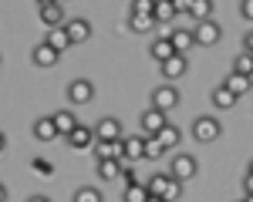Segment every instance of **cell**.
<instances>
[{"label": "cell", "mask_w": 253, "mask_h": 202, "mask_svg": "<svg viewBox=\"0 0 253 202\" xmlns=\"http://www.w3.org/2000/svg\"><path fill=\"white\" fill-rule=\"evenodd\" d=\"M27 202H51V199H47V196H31Z\"/></svg>", "instance_id": "ab89813d"}, {"label": "cell", "mask_w": 253, "mask_h": 202, "mask_svg": "<svg viewBox=\"0 0 253 202\" xmlns=\"http://www.w3.org/2000/svg\"><path fill=\"white\" fill-rule=\"evenodd\" d=\"M193 34H196V44H199V47H213V44H219V37H223V27H219L216 20H203V24L193 27Z\"/></svg>", "instance_id": "8992f818"}, {"label": "cell", "mask_w": 253, "mask_h": 202, "mask_svg": "<svg viewBox=\"0 0 253 202\" xmlns=\"http://www.w3.org/2000/svg\"><path fill=\"white\" fill-rule=\"evenodd\" d=\"M122 199L125 202H149V189H145V182H138V185H125V192H122Z\"/></svg>", "instance_id": "4316f807"}, {"label": "cell", "mask_w": 253, "mask_h": 202, "mask_svg": "<svg viewBox=\"0 0 253 202\" xmlns=\"http://www.w3.org/2000/svg\"><path fill=\"white\" fill-rule=\"evenodd\" d=\"M240 202H243V199H240Z\"/></svg>", "instance_id": "f6af8a7d"}, {"label": "cell", "mask_w": 253, "mask_h": 202, "mask_svg": "<svg viewBox=\"0 0 253 202\" xmlns=\"http://www.w3.org/2000/svg\"><path fill=\"white\" fill-rule=\"evenodd\" d=\"M71 202H105V199H101V192H98L95 185H81Z\"/></svg>", "instance_id": "f546056e"}, {"label": "cell", "mask_w": 253, "mask_h": 202, "mask_svg": "<svg viewBox=\"0 0 253 202\" xmlns=\"http://www.w3.org/2000/svg\"><path fill=\"white\" fill-rule=\"evenodd\" d=\"M179 17V10L172 7V0H156V20L159 24H172Z\"/></svg>", "instance_id": "484cf974"}, {"label": "cell", "mask_w": 253, "mask_h": 202, "mask_svg": "<svg viewBox=\"0 0 253 202\" xmlns=\"http://www.w3.org/2000/svg\"><path fill=\"white\" fill-rule=\"evenodd\" d=\"M159 71H162L166 81H179L186 71H189V58H186V54H172L166 64H159Z\"/></svg>", "instance_id": "9c48e42d"}, {"label": "cell", "mask_w": 253, "mask_h": 202, "mask_svg": "<svg viewBox=\"0 0 253 202\" xmlns=\"http://www.w3.org/2000/svg\"><path fill=\"white\" fill-rule=\"evenodd\" d=\"M145 159V135H128L122 138V165H135Z\"/></svg>", "instance_id": "277c9868"}, {"label": "cell", "mask_w": 253, "mask_h": 202, "mask_svg": "<svg viewBox=\"0 0 253 202\" xmlns=\"http://www.w3.org/2000/svg\"><path fill=\"white\" fill-rule=\"evenodd\" d=\"M159 141H162V145H166V148H175V145H179V141H182V132H179V128H175L172 121H169V125H166V128H162V132H159Z\"/></svg>", "instance_id": "83f0119b"}, {"label": "cell", "mask_w": 253, "mask_h": 202, "mask_svg": "<svg viewBox=\"0 0 253 202\" xmlns=\"http://www.w3.org/2000/svg\"><path fill=\"white\" fill-rule=\"evenodd\" d=\"M34 172L47 179V175H54V165H51V162H44V159H34Z\"/></svg>", "instance_id": "836d02e7"}, {"label": "cell", "mask_w": 253, "mask_h": 202, "mask_svg": "<svg viewBox=\"0 0 253 202\" xmlns=\"http://www.w3.org/2000/svg\"><path fill=\"white\" fill-rule=\"evenodd\" d=\"M34 138H38V141H54V138H61V132H58V125H54V118H51V115H44V118L34 121Z\"/></svg>", "instance_id": "9a60e30c"}, {"label": "cell", "mask_w": 253, "mask_h": 202, "mask_svg": "<svg viewBox=\"0 0 253 202\" xmlns=\"http://www.w3.org/2000/svg\"><path fill=\"white\" fill-rule=\"evenodd\" d=\"M58 51H54V47H51V44H47V40H41L38 47H34V51H31V61H34V67H54V64H58Z\"/></svg>", "instance_id": "7c38bea8"}, {"label": "cell", "mask_w": 253, "mask_h": 202, "mask_svg": "<svg viewBox=\"0 0 253 202\" xmlns=\"http://www.w3.org/2000/svg\"><path fill=\"white\" fill-rule=\"evenodd\" d=\"M172 54H175V47H172V40H169V37H156L152 44H149V58L156 61V64H166Z\"/></svg>", "instance_id": "5bb4252c"}, {"label": "cell", "mask_w": 253, "mask_h": 202, "mask_svg": "<svg viewBox=\"0 0 253 202\" xmlns=\"http://www.w3.org/2000/svg\"><path fill=\"white\" fill-rule=\"evenodd\" d=\"M182 185H186V182L172 179V182H169V189H166V196H162V199H166V202H175V199H182Z\"/></svg>", "instance_id": "d6a6232c"}, {"label": "cell", "mask_w": 253, "mask_h": 202, "mask_svg": "<svg viewBox=\"0 0 253 202\" xmlns=\"http://www.w3.org/2000/svg\"><path fill=\"white\" fill-rule=\"evenodd\" d=\"M68 145L75 148V152H84V148H95V141H98V135H95V128H88V125H78L71 135H68Z\"/></svg>", "instance_id": "ba28073f"}, {"label": "cell", "mask_w": 253, "mask_h": 202, "mask_svg": "<svg viewBox=\"0 0 253 202\" xmlns=\"http://www.w3.org/2000/svg\"><path fill=\"white\" fill-rule=\"evenodd\" d=\"M175 104H179V91H175L172 84H159L156 91H152V108H159V111H172Z\"/></svg>", "instance_id": "52a82bcc"}, {"label": "cell", "mask_w": 253, "mask_h": 202, "mask_svg": "<svg viewBox=\"0 0 253 202\" xmlns=\"http://www.w3.org/2000/svg\"><path fill=\"white\" fill-rule=\"evenodd\" d=\"M213 0H193V10H189V17L196 20V24H203V20H213L210 14H213Z\"/></svg>", "instance_id": "d4e9b609"}, {"label": "cell", "mask_w": 253, "mask_h": 202, "mask_svg": "<svg viewBox=\"0 0 253 202\" xmlns=\"http://www.w3.org/2000/svg\"><path fill=\"white\" fill-rule=\"evenodd\" d=\"M243 192H247V196H253V172H247V175H243Z\"/></svg>", "instance_id": "74e56055"}, {"label": "cell", "mask_w": 253, "mask_h": 202, "mask_svg": "<svg viewBox=\"0 0 253 202\" xmlns=\"http://www.w3.org/2000/svg\"><path fill=\"white\" fill-rule=\"evenodd\" d=\"M51 118H54V125H58L61 138H68V135H71V132H75V128L81 125V121L75 118V111H68V108H61V111H54Z\"/></svg>", "instance_id": "2e32d148"}, {"label": "cell", "mask_w": 253, "mask_h": 202, "mask_svg": "<svg viewBox=\"0 0 253 202\" xmlns=\"http://www.w3.org/2000/svg\"><path fill=\"white\" fill-rule=\"evenodd\" d=\"M196 172H199V162L189 155V152H179V155H172V162H169V175L179 182H186V179H193Z\"/></svg>", "instance_id": "7a4b0ae2"}, {"label": "cell", "mask_w": 253, "mask_h": 202, "mask_svg": "<svg viewBox=\"0 0 253 202\" xmlns=\"http://www.w3.org/2000/svg\"><path fill=\"white\" fill-rule=\"evenodd\" d=\"M243 51H247V54H253V31L243 37Z\"/></svg>", "instance_id": "f35d334b"}, {"label": "cell", "mask_w": 253, "mask_h": 202, "mask_svg": "<svg viewBox=\"0 0 253 202\" xmlns=\"http://www.w3.org/2000/svg\"><path fill=\"white\" fill-rule=\"evenodd\" d=\"M166 125H169V118H166V111H159V108L142 111V118H138V128H142V135H145V138H156Z\"/></svg>", "instance_id": "3957f363"}, {"label": "cell", "mask_w": 253, "mask_h": 202, "mask_svg": "<svg viewBox=\"0 0 253 202\" xmlns=\"http://www.w3.org/2000/svg\"><path fill=\"white\" fill-rule=\"evenodd\" d=\"M64 27H68V37H71V44H84V40L91 37V24H88L84 17H71Z\"/></svg>", "instance_id": "4fadbf2b"}, {"label": "cell", "mask_w": 253, "mask_h": 202, "mask_svg": "<svg viewBox=\"0 0 253 202\" xmlns=\"http://www.w3.org/2000/svg\"><path fill=\"white\" fill-rule=\"evenodd\" d=\"M223 135V121L216 118V115H199V118L193 121V138L203 141V145H210V141H216Z\"/></svg>", "instance_id": "6da1fadb"}, {"label": "cell", "mask_w": 253, "mask_h": 202, "mask_svg": "<svg viewBox=\"0 0 253 202\" xmlns=\"http://www.w3.org/2000/svg\"><path fill=\"white\" fill-rule=\"evenodd\" d=\"M169 182H172V175H169V172H156L152 179L145 182V189H149V196L162 199V196H166V189H169Z\"/></svg>", "instance_id": "7402d4cb"}, {"label": "cell", "mask_w": 253, "mask_h": 202, "mask_svg": "<svg viewBox=\"0 0 253 202\" xmlns=\"http://www.w3.org/2000/svg\"><path fill=\"white\" fill-rule=\"evenodd\" d=\"M247 172H253V162H250V168H247Z\"/></svg>", "instance_id": "ee69618b"}, {"label": "cell", "mask_w": 253, "mask_h": 202, "mask_svg": "<svg viewBox=\"0 0 253 202\" xmlns=\"http://www.w3.org/2000/svg\"><path fill=\"white\" fill-rule=\"evenodd\" d=\"M38 17H41V24H44L47 31H54V27H64V24H68V17H64V7H61V3H47V7H41Z\"/></svg>", "instance_id": "8fae6325"}, {"label": "cell", "mask_w": 253, "mask_h": 202, "mask_svg": "<svg viewBox=\"0 0 253 202\" xmlns=\"http://www.w3.org/2000/svg\"><path fill=\"white\" fill-rule=\"evenodd\" d=\"M128 14H152L156 17V0H132V10Z\"/></svg>", "instance_id": "1f68e13d"}, {"label": "cell", "mask_w": 253, "mask_h": 202, "mask_svg": "<svg viewBox=\"0 0 253 202\" xmlns=\"http://www.w3.org/2000/svg\"><path fill=\"white\" fill-rule=\"evenodd\" d=\"M169 40H172L175 54H186V51L196 44V34H193V31H186V27H175L172 34H169Z\"/></svg>", "instance_id": "d6986e66"}, {"label": "cell", "mask_w": 253, "mask_h": 202, "mask_svg": "<svg viewBox=\"0 0 253 202\" xmlns=\"http://www.w3.org/2000/svg\"><path fill=\"white\" fill-rule=\"evenodd\" d=\"M223 84H226V88L233 91L236 98H243V95H250V88H253V78H247V74H236V71H230Z\"/></svg>", "instance_id": "ac0fdd59"}, {"label": "cell", "mask_w": 253, "mask_h": 202, "mask_svg": "<svg viewBox=\"0 0 253 202\" xmlns=\"http://www.w3.org/2000/svg\"><path fill=\"white\" fill-rule=\"evenodd\" d=\"M122 172H125V165H122V159H112V162H98V175L105 182L112 179H122Z\"/></svg>", "instance_id": "603a6c76"}, {"label": "cell", "mask_w": 253, "mask_h": 202, "mask_svg": "<svg viewBox=\"0 0 253 202\" xmlns=\"http://www.w3.org/2000/svg\"><path fill=\"white\" fill-rule=\"evenodd\" d=\"M233 71H236V74L253 78V54H247V51H243V54H236V58H233Z\"/></svg>", "instance_id": "f1b7e54d"}, {"label": "cell", "mask_w": 253, "mask_h": 202, "mask_svg": "<svg viewBox=\"0 0 253 202\" xmlns=\"http://www.w3.org/2000/svg\"><path fill=\"white\" fill-rule=\"evenodd\" d=\"M172 7L179 14H189V10H193V0H172Z\"/></svg>", "instance_id": "d590c367"}, {"label": "cell", "mask_w": 253, "mask_h": 202, "mask_svg": "<svg viewBox=\"0 0 253 202\" xmlns=\"http://www.w3.org/2000/svg\"><path fill=\"white\" fill-rule=\"evenodd\" d=\"M47 44L54 47V51H68L71 47V37H68V27H54V31H47Z\"/></svg>", "instance_id": "cb8c5ba5"}, {"label": "cell", "mask_w": 253, "mask_h": 202, "mask_svg": "<svg viewBox=\"0 0 253 202\" xmlns=\"http://www.w3.org/2000/svg\"><path fill=\"white\" fill-rule=\"evenodd\" d=\"M243 202H253V196H243Z\"/></svg>", "instance_id": "b9f144b4"}, {"label": "cell", "mask_w": 253, "mask_h": 202, "mask_svg": "<svg viewBox=\"0 0 253 202\" xmlns=\"http://www.w3.org/2000/svg\"><path fill=\"white\" fill-rule=\"evenodd\" d=\"M41 7H47V3H61V0H38Z\"/></svg>", "instance_id": "60d3db41"}, {"label": "cell", "mask_w": 253, "mask_h": 202, "mask_svg": "<svg viewBox=\"0 0 253 202\" xmlns=\"http://www.w3.org/2000/svg\"><path fill=\"white\" fill-rule=\"evenodd\" d=\"M149 202H166V199H156V196H152V199H149Z\"/></svg>", "instance_id": "7bdbcfd3"}, {"label": "cell", "mask_w": 253, "mask_h": 202, "mask_svg": "<svg viewBox=\"0 0 253 202\" xmlns=\"http://www.w3.org/2000/svg\"><path fill=\"white\" fill-rule=\"evenodd\" d=\"M122 179H125V185H138L135 172H132V165H125V172H122Z\"/></svg>", "instance_id": "8d00e7d4"}, {"label": "cell", "mask_w": 253, "mask_h": 202, "mask_svg": "<svg viewBox=\"0 0 253 202\" xmlns=\"http://www.w3.org/2000/svg\"><path fill=\"white\" fill-rule=\"evenodd\" d=\"M156 24L159 20L152 14H128V31H135V34H149Z\"/></svg>", "instance_id": "44dd1931"}, {"label": "cell", "mask_w": 253, "mask_h": 202, "mask_svg": "<svg viewBox=\"0 0 253 202\" xmlns=\"http://www.w3.org/2000/svg\"><path fill=\"white\" fill-rule=\"evenodd\" d=\"M95 135H98V141H122L125 138V135H122V121L112 118V115L95 125Z\"/></svg>", "instance_id": "30bf717a"}, {"label": "cell", "mask_w": 253, "mask_h": 202, "mask_svg": "<svg viewBox=\"0 0 253 202\" xmlns=\"http://www.w3.org/2000/svg\"><path fill=\"white\" fill-rule=\"evenodd\" d=\"M166 152H169V148L159 141V135H156V138H145V159H162Z\"/></svg>", "instance_id": "4dcf8cb0"}, {"label": "cell", "mask_w": 253, "mask_h": 202, "mask_svg": "<svg viewBox=\"0 0 253 202\" xmlns=\"http://www.w3.org/2000/svg\"><path fill=\"white\" fill-rule=\"evenodd\" d=\"M240 17L253 24V0H240Z\"/></svg>", "instance_id": "e575fe53"}, {"label": "cell", "mask_w": 253, "mask_h": 202, "mask_svg": "<svg viewBox=\"0 0 253 202\" xmlns=\"http://www.w3.org/2000/svg\"><path fill=\"white\" fill-rule=\"evenodd\" d=\"M95 162H112L122 159V141H95Z\"/></svg>", "instance_id": "e0dca14e"}, {"label": "cell", "mask_w": 253, "mask_h": 202, "mask_svg": "<svg viewBox=\"0 0 253 202\" xmlns=\"http://www.w3.org/2000/svg\"><path fill=\"white\" fill-rule=\"evenodd\" d=\"M210 98H213V104L216 108H219V111H230V108H236V95L233 91H230V88H226V84H219V88H213V95H210Z\"/></svg>", "instance_id": "ffe728a7"}, {"label": "cell", "mask_w": 253, "mask_h": 202, "mask_svg": "<svg viewBox=\"0 0 253 202\" xmlns=\"http://www.w3.org/2000/svg\"><path fill=\"white\" fill-rule=\"evenodd\" d=\"M64 98L71 101V104H88V101L95 98V84H91L88 78H75L71 84H68Z\"/></svg>", "instance_id": "5b68a950"}]
</instances>
